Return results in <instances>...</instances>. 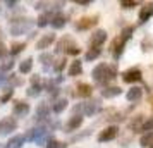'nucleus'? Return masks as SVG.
I'll return each instance as SVG.
<instances>
[{"label":"nucleus","mask_w":153,"mask_h":148,"mask_svg":"<svg viewBox=\"0 0 153 148\" xmlns=\"http://www.w3.org/2000/svg\"><path fill=\"white\" fill-rule=\"evenodd\" d=\"M40 62H42V65L47 69V67H50V64L53 62V55H50V54H42V55H40Z\"/></svg>","instance_id":"obj_26"},{"label":"nucleus","mask_w":153,"mask_h":148,"mask_svg":"<svg viewBox=\"0 0 153 148\" xmlns=\"http://www.w3.org/2000/svg\"><path fill=\"white\" fill-rule=\"evenodd\" d=\"M47 148H65V143H62V141H57V140H48Z\"/></svg>","instance_id":"obj_31"},{"label":"nucleus","mask_w":153,"mask_h":148,"mask_svg":"<svg viewBox=\"0 0 153 148\" xmlns=\"http://www.w3.org/2000/svg\"><path fill=\"white\" fill-rule=\"evenodd\" d=\"M141 131H145V133H152V131H153V117L143 122V126H141Z\"/></svg>","instance_id":"obj_30"},{"label":"nucleus","mask_w":153,"mask_h":148,"mask_svg":"<svg viewBox=\"0 0 153 148\" xmlns=\"http://www.w3.org/2000/svg\"><path fill=\"white\" fill-rule=\"evenodd\" d=\"M79 5H90V0H76Z\"/></svg>","instance_id":"obj_43"},{"label":"nucleus","mask_w":153,"mask_h":148,"mask_svg":"<svg viewBox=\"0 0 153 148\" xmlns=\"http://www.w3.org/2000/svg\"><path fill=\"white\" fill-rule=\"evenodd\" d=\"M81 72H83L81 60H74V62H71V65H69V76H79Z\"/></svg>","instance_id":"obj_19"},{"label":"nucleus","mask_w":153,"mask_h":148,"mask_svg":"<svg viewBox=\"0 0 153 148\" xmlns=\"http://www.w3.org/2000/svg\"><path fill=\"white\" fill-rule=\"evenodd\" d=\"M152 148H153V145H152Z\"/></svg>","instance_id":"obj_46"},{"label":"nucleus","mask_w":153,"mask_h":148,"mask_svg":"<svg viewBox=\"0 0 153 148\" xmlns=\"http://www.w3.org/2000/svg\"><path fill=\"white\" fill-rule=\"evenodd\" d=\"M24 48H26V43H12L10 54H12V55H17V54H21Z\"/></svg>","instance_id":"obj_28"},{"label":"nucleus","mask_w":153,"mask_h":148,"mask_svg":"<svg viewBox=\"0 0 153 148\" xmlns=\"http://www.w3.org/2000/svg\"><path fill=\"white\" fill-rule=\"evenodd\" d=\"M81 124H83V117H81V115H74V117H71L69 119L65 129H67V131H74V129H77Z\"/></svg>","instance_id":"obj_17"},{"label":"nucleus","mask_w":153,"mask_h":148,"mask_svg":"<svg viewBox=\"0 0 153 148\" xmlns=\"http://www.w3.org/2000/svg\"><path fill=\"white\" fill-rule=\"evenodd\" d=\"M141 95H143V90L138 88V86H134V88H131L129 91L126 93V98L129 100V102H136V100L141 98Z\"/></svg>","instance_id":"obj_14"},{"label":"nucleus","mask_w":153,"mask_h":148,"mask_svg":"<svg viewBox=\"0 0 153 148\" xmlns=\"http://www.w3.org/2000/svg\"><path fill=\"white\" fill-rule=\"evenodd\" d=\"M50 24H52L55 29H60V28H64V26H65V17H64L62 14H55L53 17H52Z\"/></svg>","instance_id":"obj_20"},{"label":"nucleus","mask_w":153,"mask_h":148,"mask_svg":"<svg viewBox=\"0 0 153 148\" xmlns=\"http://www.w3.org/2000/svg\"><path fill=\"white\" fill-rule=\"evenodd\" d=\"M47 133L45 129H42V127H33V129H29L28 133H26V136H24V140H29V141H36L38 138H42L43 134Z\"/></svg>","instance_id":"obj_12"},{"label":"nucleus","mask_w":153,"mask_h":148,"mask_svg":"<svg viewBox=\"0 0 153 148\" xmlns=\"http://www.w3.org/2000/svg\"><path fill=\"white\" fill-rule=\"evenodd\" d=\"M98 110H100V102H98V100H91L88 103H83V114L88 115V117L95 115Z\"/></svg>","instance_id":"obj_9"},{"label":"nucleus","mask_w":153,"mask_h":148,"mask_svg":"<svg viewBox=\"0 0 153 148\" xmlns=\"http://www.w3.org/2000/svg\"><path fill=\"white\" fill-rule=\"evenodd\" d=\"M0 42H2V29H0Z\"/></svg>","instance_id":"obj_44"},{"label":"nucleus","mask_w":153,"mask_h":148,"mask_svg":"<svg viewBox=\"0 0 153 148\" xmlns=\"http://www.w3.org/2000/svg\"><path fill=\"white\" fill-rule=\"evenodd\" d=\"M47 24H48V16L42 14V16H40V19H38V26H40V28H43V26H47Z\"/></svg>","instance_id":"obj_37"},{"label":"nucleus","mask_w":153,"mask_h":148,"mask_svg":"<svg viewBox=\"0 0 153 148\" xmlns=\"http://www.w3.org/2000/svg\"><path fill=\"white\" fill-rule=\"evenodd\" d=\"M152 16H153V2H150V4L143 5L141 10H139V22H146Z\"/></svg>","instance_id":"obj_11"},{"label":"nucleus","mask_w":153,"mask_h":148,"mask_svg":"<svg viewBox=\"0 0 153 148\" xmlns=\"http://www.w3.org/2000/svg\"><path fill=\"white\" fill-rule=\"evenodd\" d=\"M12 112H14L16 117H24L26 114H29V105L24 103V102H14Z\"/></svg>","instance_id":"obj_10"},{"label":"nucleus","mask_w":153,"mask_h":148,"mask_svg":"<svg viewBox=\"0 0 153 148\" xmlns=\"http://www.w3.org/2000/svg\"><path fill=\"white\" fill-rule=\"evenodd\" d=\"M5 55H7V48L4 47V43L0 42V59H4Z\"/></svg>","instance_id":"obj_41"},{"label":"nucleus","mask_w":153,"mask_h":148,"mask_svg":"<svg viewBox=\"0 0 153 148\" xmlns=\"http://www.w3.org/2000/svg\"><path fill=\"white\" fill-rule=\"evenodd\" d=\"M0 72H2V71H0ZM0 79H2V76H0Z\"/></svg>","instance_id":"obj_45"},{"label":"nucleus","mask_w":153,"mask_h":148,"mask_svg":"<svg viewBox=\"0 0 153 148\" xmlns=\"http://www.w3.org/2000/svg\"><path fill=\"white\" fill-rule=\"evenodd\" d=\"M31 69H33V59H31V57L26 59V60H22V62L19 64V71H21L22 74H28Z\"/></svg>","instance_id":"obj_22"},{"label":"nucleus","mask_w":153,"mask_h":148,"mask_svg":"<svg viewBox=\"0 0 153 148\" xmlns=\"http://www.w3.org/2000/svg\"><path fill=\"white\" fill-rule=\"evenodd\" d=\"M12 65H14V62H12V60H5V64L2 65V69H0V71H9Z\"/></svg>","instance_id":"obj_39"},{"label":"nucleus","mask_w":153,"mask_h":148,"mask_svg":"<svg viewBox=\"0 0 153 148\" xmlns=\"http://www.w3.org/2000/svg\"><path fill=\"white\" fill-rule=\"evenodd\" d=\"M129 126H131L132 131H139V127L143 126V115H138V117H134V119H132V122L129 124Z\"/></svg>","instance_id":"obj_27"},{"label":"nucleus","mask_w":153,"mask_h":148,"mask_svg":"<svg viewBox=\"0 0 153 148\" xmlns=\"http://www.w3.org/2000/svg\"><path fill=\"white\" fill-rule=\"evenodd\" d=\"M120 5H122V9H132L138 5V2H131V0H124V2H120Z\"/></svg>","instance_id":"obj_36"},{"label":"nucleus","mask_w":153,"mask_h":148,"mask_svg":"<svg viewBox=\"0 0 153 148\" xmlns=\"http://www.w3.org/2000/svg\"><path fill=\"white\" fill-rule=\"evenodd\" d=\"M124 45H126V40L122 38V36H119V38H115V40L112 42L110 52H112V55L115 57V59H119V57L122 55V50H124Z\"/></svg>","instance_id":"obj_7"},{"label":"nucleus","mask_w":153,"mask_h":148,"mask_svg":"<svg viewBox=\"0 0 153 148\" xmlns=\"http://www.w3.org/2000/svg\"><path fill=\"white\" fill-rule=\"evenodd\" d=\"M120 93H122V90L119 86H112V88L102 90V97H105V98H114V97H119Z\"/></svg>","instance_id":"obj_15"},{"label":"nucleus","mask_w":153,"mask_h":148,"mask_svg":"<svg viewBox=\"0 0 153 148\" xmlns=\"http://www.w3.org/2000/svg\"><path fill=\"white\" fill-rule=\"evenodd\" d=\"M16 127H17V122L14 117H4L0 120V134L12 133V131H16Z\"/></svg>","instance_id":"obj_4"},{"label":"nucleus","mask_w":153,"mask_h":148,"mask_svg":"<svg viewBox=\"0 0 153 148\" xmlns=\"http://www.w3.org/2000/svg\"><path fill=\"white\" fill-rule=\"evenodd\" d=\"M117 74V65H108V64H98L93 69V79L98 85H105L107 81L115 78Z\"/></svg>","instance_id":"obj_1"},{"label":"nucleus","mask_w":153,"mask_h":148,"mask_svg":"<svg viewBox=\"0 0 153 148\" xmlns=\"http://www.w3.org/2000/svg\"><path fill=\"white\" fill-rule=\"evenodd\" d=\"M139 145L141 147H150L153 145V131L152 133H145L141 138H139Z\"/></svg>","instance_id":"obj_24"},{"label":"nucleus","mask_w":153,"mask_h":148,"mask_svg":"<svg viewBox=\"0 0 153 148\" xmlns=\"http://www.w3.org/2000/svg\"><path fill=\"white\" fill-rule=\"evenodd\" d=\"M22 143H24V136H21V134H16L14 138H10V140L7 141L5 148H21Z\"/></svg>","instance_id":"obj_16"},{"label":"nucleus","mask_w":153,"mask_h":148,"mask_svg":"<svg viewBox=\"0 0 153 148\" xmlns=\"http://www.w3.org/2000/svg\"><path fill=\"white\" fill-rule=\"evenodd\" d=\"M107 40V31H103V29H98V31H95L93 33V36H91V48H100V45Z\"/></svg>","instance_id":"obj_8"},{"label":"nucleus","mask_w":153,"mask_h":148,"mask_svg":"<svg viewBox=\"0 0 153 148\" xmlns=\"http://www.w3.org/2000/svg\"><path fill=\"white\" fill-rule=\"evenodd\" d=\"M31 26H33V19H28V17L14 19V21L10 22V35H14V36L24 35Z\"/></svg>","instance_id":"obj_2"},{"label":"nucleus","mask_w":153,"mask_h":148,"mask_svg":"<svg viewBox=\"0 0 153 148\" xmlns=\"http://www.w3.org/2000/svg\"><path fill=\"white\" fill-rule=\"evenodd\" d=\"M53 40H55V36H53V35H45L43 38H40V40H38V43H36V48H38V50L48 48L50 45L53 43Z\"/></svg>","instance_id":"obj_13"},{"label":"nucleus","mask_w":153,"mask_h":148,"mask_svg":"<svg viewBox=\"0 0 153 148\" xmlns=\"http://www.w3.org/2000/svg\"><path fill=\"white\" fill-rule=\"evenodd\" d=\"M5 4H7V5H9V7H10V9L14 7V5H17V2H16V0H7Z\"/></svg>","instance_id":"obj_42"},{"label":"nucleus","mask_w":153,"mask_h":148,"mask_svg":"<svg viewBox=\"0 0 153 148\" xmlns=\"http://www.w3.org/2000/svg\"><path fill=\"white\" fill-rule=\"evenodd\" d=\"M67 98H59V100H55V103H53V107H52V110L55 114H60V112H64L65 110V107H67Z\"/></svg>","instance_id":"obj_21"},{"label":"nucleus","mask_w":153,"mask_h":148,"mask_svg":"<svg viewBox=\"0 0 153 148\" xmlns=\"http://www.w3.org/2000/svg\"><path fill=\"white\" fill-rule=\"evenodd\" d=\"M69 43V38H64V40H60V42L57 43V52H62L64 48H65V45Z\"/></svg>","instance_id":"obj_38"},{"label":"nucleus","mask_w":153,"mask_h":148,"mask_svg":"<svg viewBox=\"0 0 153 148\" xmlns=\"http://www.w3.org/2000/svg\"><path fill=\"white\" fill-rule=\"evenodd\" d=\"M10 97H12V90H9V91L5 93V95H4L2 98H0V102H2V103H5V102H7V100L10 98Z\"/></svg>","instance_id":"obj_40"},{"label":"nucleus","mask_w":153,"mask_h":148,"mask_svg":"<svg viewBox=\"0 0 153 148\" xmlns=\"http://www.w3.org/2000/svg\"><path fill=\"white\" fill-rule=\"evenodd\" d=\"M117 134H119V127L117 126H108L98 134V141H102V143H103V141H112Z\"/></svg>","instance_id":"obj_5"},{"label":"nucleus","mask_w":153,"mask_h":148,"mask_svg":"<svg viewBox=\"0 0 153 148\" xmlns=\"http://www.w3.org/2000/svg\"><path fill=\"white\" fill-rule=\"evenodd\" d=\"M100 54H102V50H100V48H90L88 52H86L84 59H86V60H95V59L100 57Z\"/></svg>","instance_id":"obj_25"},{"label":"nucleus","mask_w":153,"mask_h":148,"mask_svg":"<svg viewBox=\"0 0 153 148\" xmlns=\"http://www.w3.org/2000/svg\"><path fill=\"white\" fill-rule=\"evenodd\" d=\"M7 81H9V85H12V86H19V85H22V79H21V78H16V76H9Z\"/></svg>","instance_id":"obj_34"},{"label":"nucleus","mask_w":153,"mask_h":148,"mask_svg":"<svg viewBox=\"0 0 153 148\" xmlns=\"http://www.w3.org/2000/svg\"><path fill=\"white\" fill-rule=\"evenodd\" d=\"M40 93H42V86L40 85H33L28 91H26V95H28V97H38Z\"/></svg>","instance_id":"obj_29"},{"label":"nucleus","mask_w":153,"mask_h":148,"mask_svg":"<svg viewBox=\"0 0 153 148\" xmlns=\"http://www.w3.org/2000/svg\"><path fill=\"white\" fill-rule=\"evenodd\" d=\"M48 114H50V107L47 105V103H40V105L36 107V115L38 117H48Z\"/></svg>","instance_id":"obj_23"},{"label":"nucleus","mask_w":153,"mask_h":148,"mask_svg":"<svg viewBox=\"0 0 153 148\" xmlns=\"http://www.w3.org/2000/svg\"><path fill=\"white\" fill-rule=\"evenodd\" d=\"M64 65H65V59H59V60L55 62V65H53L55 72H60V71L64 69Z\"/></svg>","instance_id":"obj_35"},{"label":"nucleus","mask_w":153,"mask_h":148,"mask_svg":"<svg viewBox=\"0 0 153 148\" xmlns=\"http://www.w3.org/2000/svg\"><path fill=\"white\" fill-rule=\"evenodd\" d=\"M97 22H98V16H88V17H81L76 22V28L77 31H84V29H90L93 26H97Z\"/></svg>","instance_id":"obj_3"},{"label":"nucleus","mask_w":153,"mask_h":148,"mask_svg":"<svg viewBox=\"0 0 153 148\" xmlns=\"http://www.w3.org/2000/svg\"><path fill=\"white\" fill-rule=\"evenodd\" d=\"M91 93H93L91 85H88V83H79L77 85V95L79 97H91Z\"/></svg>","instance_id":"obj_18"},{"label":"nucleus","mask_w":153,"mask_h":148,"mask_svg":"<svg viewBox=\"0 0 153 148\" xmlns=\"http://www.w3.org/2000/svg\"><path fill=\"white\" fill-rule=\"evenodd\" d=\"M132 31H134V28H132V26H127V28L122 31V35H120V36H122L126 42H127V40H129V38L132 36Z\"/></svg>","instance_id":"obj_32"},{"label":"nucleus","mask_w":153,"mask_h":148,"mask_svg":"<svg viewBox=\"0 0 153 148\" xmlns=\"http://www.w3.org/2000/svg\"><path fill=\"white\" fill-rule=\"evenodd\" d=\"M122 79H124V83H136V81L141 79V69H138V67L127 69L122 74Z\"/></svg>","instance_id":"obj_6"},{"label":"nucleus","mask_w":153,"mask_h":148,"mask_svg":"<svg viewBox=\"0 0 153 148\" xmlns=\"http://www.w3.org/2000/svg\"><path fill=\"white\" fill-rule=\"evenodd\" d=\"M65 54H67V55H77V54H81V50L77 48L76 45H72V47H67V48H65Z\"/></svg>","instance_id":"obj_33"}]
</instances>
